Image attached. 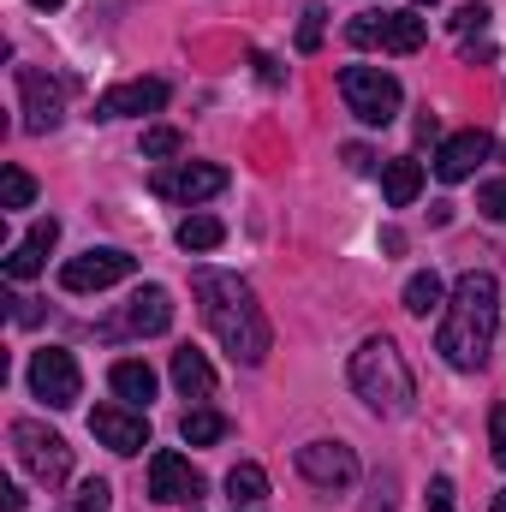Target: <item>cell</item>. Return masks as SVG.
I'll list each match as a JSON object with an SVG mask.
<instances>
[{
    "label": "cell",
    "mask_w": 506,
    "mask_h": 512,
    "mask_svg": "<svg viewBox=\"0 0 506 512\" xmlns=\"http://www.w3.org/2000/svg\"><path fill=\"white\" fill-rule=\"evenodd\" d=\"M233 512H251V507H233Z\"/></svg>",
    "instance_id": "cell-37"
},
{
    "label": "cell",
    "mask_w": 506,
    "mask_h": 512,
    "mask_svg": "<svg viewBox=\"0 0 506 512\" xmlns=\"http://www.w3.org/2000/svg\"><path fill=\"white\" fill-rule=\"evenodd\" d=\"M126 328L131 334H167V328H173V298H167V286H137V292H131Z\"/></svg>",
    "instance_id": "cell-16"
},
{
    "label": "cell",
    "mask_w": 506,
    "mask_h": 512,
    "mask_svg": "<svg viewBox=\"0 0 506 512\" xmlns=\"http://www.w3.org/2000/svg\"><path fill=\"white\" fill-rule=\"evenodd\" d=\"M179 435H185L191 447H215V441L227 435V417H221V411H209V405H197V411H185Z\"/></svg>",
    "instance_id": "cell-20"
},
{
    "label": "cell",
    "mask_w": 506,
    "mask_h": 512,
    "mask_svg": "<svg viewBox=\"0 0 506 512\" xmlns=\"http://www.w3.org/2000/svg\"><path fill=\"white\" fill-rule=\"evenodd\" d=\"M477 209H483L489 221H506V179H489V185L477 191Z\"/></svg>",
    "instance_id": "cell-29"
},
{
    "label": "cell",
    "mask_w": 506,
    "mask_h": 512,
    "mask_svg": "<svg viewBox=\"0 0 506 512\" xmlns=\"http://www.w3.org/2000/svg\"><path fill=\"white\" fill-rule=\"evenodd\" d=\"M36 203V179L24 167H6L0 173V209H30Z\"/></svg>",
    "instance_id": "cell-24"
},
{
    "label": "cell",
    "mask_w": 506,
    "mask_h": 512,
    "mask_svg": "<svg viewBox=\"0 0 506 512\" xmlns=\"http://www.w3.org/2000/svg\"><path fill=\"white\" fill-rule=\"evenodd\" d=\"M149 191L167 197V203H203V197L227 191V167H215V161H161Z\"/></svg>",
    "instance_id": "cell-7"
},
{
    "label": "cell",
    "mask_w": 506,
    "mask_h": 512,
    "mask_svg": "<svg viewBox=\"0 0 506 512\" xmlns=\"http://www.w3.org/2000/svg\"><path fill=\"white\" fill-rule=\"evenodd\" d=\"M417 191H423V161L399 155V161H387V167H381V197H387L393 209L417 203Z\"/></svg>",
    "instance_id": "cell-17"
},
{
    "label": "cell",
    "mask_w": 506,
    "mask_h": 512,
    "mask_svg": "<svg viewBox=\"0 0 506 512\" xmlns=\"http://www.w3.org/2000/svg\"><path fill=\"white\" fill-rule=\"evenodd\" d=\"M18 102H24V131H54L60 126V84L48 78V72H36V66H18Z\"/></svg>",
    "instance_id": "cell-13"
},
{
    "label": "cell",
    "mask_w": 506,
    "mask_h": 512,
    "mask_svg": "<svg viewBox=\"0 0 506 512\" xmlns=\"http://www.w3.org/2000/svg\"><path fill=\"white\" fill-rule=\"evenodd\" d=\"M191 292H197L203 322H209V334L221 340V352H227L233 364L256 370V364L268 358V346H274V328H268V316H262V304H256L251 280H239V274H227V268H197V274H191Z\"/></svg>",
    "instance_id": "cell-1"
},
{
    "label": "cell",
    "mask_w": 506,
    "mask_h": 512,
    "mask_svg": "<svg viewBox=\"0 0 506 512\" xmlns=\"http://www.w3.org/2000/svg\"><path fill=\"white\" fill-rule=\"evenodd\" d=\"M161 108H167L161 78H131V84H114L108 96H96V120H131V114H161Z\"/></svg>",
    "instance_id": "cell-15"
},
{
    "label": "cell",
    "mask_w": 506,
    "mask_h": 512,
    "mask_svg": "<svg viewBox=\"0 0 506 512\" xmlns=\"http://www.w3.org/2000/svg\"><path fill=\"white\" fill-rule=\"evenodd\" d=\"M114 507V489L102 483V477H90L84 489H78V512H108Z\"/></svg>",
    "instance_id": "cell-28"
},
{
    "label": "cell",
    "mask_w": 506,
    "mask_h": 512,
    "mask_svg": "<svg viewBox=\"0 0 506 512\" xmlns=\"http://www.w3.org/2000/svg\"><path fill=\"white\" fill-rule=\"evenodd\" d=\"M179 149H185V137H179L173 126H149L143 131V155H149V161H173Z\"/></svg>",
    "instance_id": "cell-25"
},
{
    "label": "cell",
    "mask_w": 506,
    "mask_h": 512,
    "mask_svg": "<svg viewBox=\"0 0 506 512\" xmlns=\"http://www.w3.org/2000/svg\"><path fill=\"white\" fill-rule=\"evenodd\" d=\"M227 239V227L215 221V215H191V221H179V251H215Z\"/></svg>",
    "instance_id": "cell-22"
},
{
    "label": "cell",
    "mask_w": 506,
    "mask_h": 512,
    "mask_svg": "<svg viewBox=\"0 0 506 512\" xmlns=\"http://www.w3.org/2000/svg\"><path fill=\"white\" fill-rule=\"evenodd\" d=\"M262 495H268L262 465H233V471H227V501H233V507H256Z\"/></svg>",
    "instance_id": "cell-21"
},
{
    "label": "cell",
    "mask_w": 506,
    "mask_h": 512,
    "mask_svg": "<svg viewBox=\"0 0 506 512\" xmlns=\"http://www.w3.org/2000/svg\"><path fill=\"white\" fill-rule=\"evenodd\" d=\"M495 334H501V286H495V274L471 268V274H459V286H453V304H447V316H441L435 352H441L453 370H483Z\"/></svg>",
    "instance_id": "cell-2"
},
{
    "label": "cell",
    "mask_w": 506,
    "mask_h": 512,
    "mask_svg": "<svg viewBox=\"0 0 506 512\" xmlns=\"http://www.w3.org/2000/svg\"><path fill=\"white\" fill-rule=\"evenodd\" d=\"M131 268H137V256L114 251V245H102V251L72 256V262L60 268V286H66V292H108V286L131 280Z\"/></svg>",
    "instance_id": "cell-9"
},
{
    "label": "cell",
    "mask_w": 506,
    "mask_h": 512,
    "mask_svg": "<svg viewBox=\"0 0 506 512\" xmlns=\"http://www.w3.org/2000/svg\"><path fill=\"white\" fill-rule=\"evenodd\" d=\"M0 495H6V501H0V512H24V495H18V489H0Z\"/></svg>",
    "instance_id": "cell-34"
},
{
    "label": "cell",
    "mask_w": 506,
    "mask_h": 512,
    "mask_svg": "<svg viewBox=\"0 0 506 512\" xmlns=\"http://www.w3.org/2000/svg\"><path fill=\"white\" fill-rule=\"evenodd\" d=\"M495 512H506V489H501V495H495Z\"/></svg>",
    "instance_id": "cell-36"
},
{
    "label": "cell",
    "mask_w": 506,
    "mask_h": 512,
    "mask_svg": "<svg viewBox=\"0 0 506 512\" xmlns=\"http://www.w3.org/2000/svg\"><path fill=\"white\" fill-rule=\"evenodd\" d=\"M185 512H197V507H185Z\"/></svg>",
    "instance_id": "cell-39"
},
{
    "label": "cell",
    "mask_w": 506,
    "mask_h": 512,
    "mask_svg": "<svg viewBox=\"0 0 506 512\" xmlns=\"http://www.w3.org/2000/svg\"><path fill=\"white\" fill-rule=\"evenodd\" d=\"M173 382H179L185 399H209V393H215V370H209V358H203L197 346H179V352H173Z\"/></svg>",
    "instance_id": "cell-18"
},
{
    "label": "cell",
    "mask_w": 506,
    "mask_h": 512,
    "mask_svg": "<svg viewBox=\"0 0 506 512\" xmlns=\"http://www.w3.org/2000/svg\"><path fill=\"white\" fill-rule=\"evenodd\" d=\"M108 382H114V393H120V405H149L155 399V370L149 364H137V358H120L114 370H108Z\"/></svg>",
    "instance_id": "cell-19"
},
{
    "label": "cell",
    "mask_w": 506,
    "mask_h": 512,
    "mask_svg": "<svg viewBox=\"0 0 506 512\" xmlns=\"http://www.w3.org/2000/svg\"><path fill=\"white\" fill-rule=\"evenodd\" d=\"M149 495L167 501V507H197L203 477L191 471V459H179V453H155V459H149Z\"/></svg>",
    "instance_id": "cell-14"
},
{
    "label": "cell",
    "mask_w": 506,
    "mask_h": 512,
    "mask_svg": "<svg viewBox=\"0 0 506 512\" xmlns=\"http://www.w3.org/2000/svg\"><path fill=\"white\" fill-rule=\"evenodd\" d=\"M489 453H495V465H506V399L489 411Z\"/></svg>",
    "instance_id": "cell-31"
},
{
    "label": "cell",
    "mask_w": 506,
    "mask_h": 512,
    "mask_svg": "<svg viewBox=\"0 0 506 512\" xmlns=\"http://www.w3.org/2000/svg\"><path fill=\"white\" fill-rule=\"evenodd\" d=\"M90 435L108 447V453H143L149 447V417L137 405H96L90 411Z\"/></svg>",
    "instance_id": "cell-11"
},
{
    "label": "cell",
    "mask_w": 506,
    "mask_h": 512,
    "mask_svg": "<svg viewBox=\"0 0 506 512\" xmlns=\"http://www.w3.org/2000/svg\"><path fill=\"white\" fill-rule=\"evenodd\" d=\"M489 149H495V137L483 126L471 131H453L441 149H435V179H447V185H459V179H471L483 161H489Z\"/></svg>",
    "instance_id": "cell-12"
},
{
    "label": "cell",
    "mask_w": 506,
    "mask_h": 512,
    "mask_svg": "<svg viewBox=\"0 0 506 512\" xmlns=\"http://www.w3.org/2000/svg\"><path fill=\"white\" fill-rule=\"evenodd\" d=\"M298 471H304L316 489H352V483H358V453L340 447V441H304V447H298Z\"/></svg>",
    "instance_id": "cell-10"
},
{
    "label": "cell",
    "mask_w": 506,
    "mask_h": 512,
    "mask_svg": "<svg viewBox=\"0 0 506 512\" xmlns=\"http://www.w3.org/2000/svg\"><path fill=\"white\" fill-rule=\"evenodd\" d=\"M405 310H411V316L441 310V274H411V280H405Z\"/></svg>",
    "instance_id": "cell-23"
},
{
    "label": "cell",
    "mask_w": 506,
    "mask_h": 512,
    "mask_svg": "<svg viewBox=\"0 0 506 512\" xmlns=\"http://www.w3.org/2000/svg\"><path fill=\"white\" fill-rule=\"evenodd\" d=\"M322 48V6H304L298 12V54H316Z\"/></svg>",
    "instance_id": "cell-27"
},
{
    "label": "cell",
    "mask_w": 506,
    "mask_h": 512,
    "mask_svg": "<svg viewBox=\"0 0 506 512\" xmlns=\"http://www.w3.org/2000/svg\"><path fill=\"white\" fill-rule=\"evenodd\" d=\"M6 274H12V280H36V274H42V251H36L30 239H24V245H12V256H6Z\"/></svg>",
    "instance_id": "cell-26"
},
{
    "label": "cell",
    "mask_w": 506,
    "mask_h": 512,
    "mask_svg": "<svg viewBox=\"0 0 506 512\" xmlns=\"http://www.w3.org/2000/svg\"><path fill=\"white\" fill-rule=\"evenodd\" d=\"M352 387H358V399H364L376 417H405L411 399H417V376H411L405 352H399L387 334H370V340L352 352Z\"/></svg>",
    "instance_id": "cell-3"
},
{
    "label": "cell",
    "mask_w": 506,
    "mask_h": 512,
    "mask_svg": "<svg viewBox=\"0 0 506 512\" xmlns=\"http://www.w3.org/2000/svg\"><path fill=\"white\" fill-rule=\"evenodd\" d=\"M30 393H36L42 405H54V411L78 405V393H84L78 358H72V352H60V346H42V352L30 358Z\"/></svg>",
    "instance_id": "cell-8"
},
{
    "label": "cell",
    "mask_w": 506,
    "mask_h": 512,
    "mask_svg": "<svg viewBox=\"0 0 506 512\" xmlns=\"http://www.w3.org/2000/svg\"><path fill=\"white\" fill-rule=\"evenodd\" d=\"M417 6H429V0H417Z\"/></svg>",
    "instance_id": "cell-38"
},
{
    "label": "cell",
    "mask_w": 506,
    "mask_h": 512,
    "mask_svg": "<svg viewBox=\"0 0 506 512\" xmlns=\"http://www.w3.org/2000/svg\"><path fill=\"white\" fill-rule=\"evenodd\" d=\"M352 48H381V54H417L429 42V24L417 12H364L346 24Z\"/></svg>",
    "instance_id": "cell-6"
},
{
    "label": "cell",
    "mask_w": 506,
    "mask_h": 512,
    "mask_svg": "<svg viewBox=\"0 0 506 512\" xmlns=\"http://www.w3.org/2000/svg\"><path fill=\"white\" fill-rule=\"evenodd\" d=\"M340 96H346V108H352L364 126H393V120H399V102H405L399 78L381 72V66H346V72H340Z\"/></svg>",
    "instance_id": "cell-4"
},
{
    "label": "cell",
    "mask_w": 506,
    "mask_h": 512,
    "mask_svg": "<svg viewBox=\"0 0 506 512\" xmlns=\"http://www.w3.org/2000/svg\"><path fill=\"white\" fill-rule=\"evenodd\" d=\"M54 239H60V221H54V215H42V221L30 227V245H36V251H54Z\"/></svg>",
    "instance_id": "cell-32"
},
{
    "label": "cell",
    "mask_w": 506,
    "mask_h": 512,
    "mask_svg": "<svg viewBox=\"0 0 506 512\" xmlns=\"http://www.w3.org/2000/svg\"><path fill=\"white\" fill-rule=\"evenodd\" d=\"M30 6H42V12H54V6H66V0H30Z\"/></svg>",
    "instance_id": "cell-35"
},
{
    "label": "cell",
    "mask_w": 506,
    "mask_h": 512,
    "mask_svg": "<svg viewBox=\"0 0 506 512\" xmlns=\"http://www.w3.org/2000/svg\"><path fill=\"white\" fill-rule=\"evenodd\" d=\"M423 501H429V512H453V483H447V477H435Z\"/></svg>",
    "instance_id": "cell-33"
},
{
    "label": "cell",
    "mask_w": 506,
    "mask_h": 512,
    "mask_svg": "<svg viewBox=\"0 0 506 512\" xmlns=\"http://www.w3.org/2000/svg\"><path fill=\"white\" fill-rule=\"evenodd\" d=\"M453 30H459V36H471V30H489V6H483V0L459 6V12H453Z\"/></svg>",
    "instance_id": "cell-30"
},
{
    "label": "cell",
    "mask_w": 506,
    "mask_h": 512,
    "mask_svg": "<svg viewBox=\"0 0 506 512\" xmlns=\"http://www.w3.org/2000/svg\"><path fill=\"white\" fill-rule=\"evenodd\" d=\"M12 453H18V465H24L42 489H60V483L72 477V447H66L54 429L30 423V417H18V423H12Z\"/></svg>",
    "instance_id": "cell-5"
}]
</instances>
